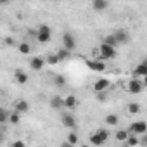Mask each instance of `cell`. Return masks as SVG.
Returning <instances> with one entry per match:
<instances>
[{
    "label": "cell",
    "instance_id": "obj_21",
    "mask_svg": "<svg viewBox=\"0 0 147 147\" xmlns=\"http://www.w3.org/2000/svg\"><path fill=\"white\" fill-rule=\"evenodd\" d=\"M125 145H140V138L135 137V133H130L128 138L125 140Z\"/></svg>",
    "mask_w": 147,
    "mask_h": 147
},
{
    "label": "cell",
    "instance_id": "obj_20",
    "mask_svg": "<svg viewBox=\"0 0 147 147\" xmlns=\"http://www.w3.org/2000/svg\"><path fill=\"white\" fill-rule=\"evenodd\" d=\"M18 50H19V54L28 55V54L31 52V45H30V43H26V42H23V43H19V45H18Z\"/></svg>",
    "mask_w": 147,
    "mask_h": 147
},
{
    "label": "cell",
    "instance_id": "obj_23",
    "mask_svg": "<svg viewBox=\"0 0 147 147\" xmlns=\"http://www.w3.org/2000/svg\"><path fill=\"white\" fill-rule=\"evenodd\" d=\"M57 55H59V59L61 61H66V59H69L71 57V50H67V49H61V50H57Z\"/></svg>",
    "mask_w": 147,
    "mask_h": 147
},
{
    "label": "cell",
    "instance_id": "obj_29",
    "mask_svg": "<svg viewBox=\"0 0 147 147\" xmlns=\"http://www.w3.org/2000/svg\"><path fill=\"white\" fill-rule=\"evenodd\" d=\"M9 113L5 111V109H2V111H0V123H5V121H9Z\"/></svg>",
    "mask_w": 147,
    "mask_h": 147
},
{
    "label": "cell",
    "instance_id": "obj_9",
    "mask_svg": "<svg viewBox=\"0 0 147 147\" xmlns=\"http://www.w3.org/2000/svg\"><path fill=\"white\" fill-rule=\"evenodd\" d=\"M111 87V82L107 80V78H99L95 83H94V90L95 92H104V90H107Z\"/></svg>",
    "mask_w": 147,
    "mask_h": 147
},
{
    "label": "cell",
    "instance_id": "obj_24",
    "mask_svg": "<svg viewBox=\"0 0 147 147\" xmlns=\"http://www.w3.org/2000/svg\"><path fill=\"white\" fill-rule=\"evenodd\" d=\"M118 121H119V118H118L116 114H107V116H106V125H109V126L118 125Z\"/></svg>",
    "mask_w": 147,
    "mask_h": 147
},
{
    "label": "cell",
    "instance_id": "obj_13",
    "mask_svg": "<svg viewBox=\"0 0 147 147\" xmlns=\"http://www.w3.org/2000/svg\"><path fill=\"white\" fill-rule=\"evenodd\" d=\"M14 78H16V82H18L19 85H26V83H28V75H26L24 71H21V69L14 71Z\"/></svg>",
    "mask_w": 147,
    "mask_h": 147
},
{
    "label": "cell",
    "instance_id": "obj_28",
    "mask_svg": "<svg viewBox=\"0 0 147 147\" xmlns=\"http://www.w3.org/2000/svg\"><path fill=\"white\" fill-rule=\"evenodd\" d=\"M54 83H55L57 87H64V85H66V80H64V76H62V75H57V76H55V80H54Z\"/></svg>",
    "mask_w": 147,
    "mask_h": 147
},
{
    "label": "cell",
    "instance_id": "obj_22",
    "mask_svg": "<svg viewBox=\"0 0 147 147\" xmlns=\"http://www.w3.org/2000/svg\"><path fill=\"white\" fill-rule=\"evenodd\" d=\"M104 43H107V45H113V47H118L119 45V42L116 40V36H114V33L113 35H107V36H104V40H102Z\"/></svg>",
    "mask_w": 147,
    "mask_h": 147
},
{
    "label": "cell",
    "instance_id": "obj_16",
    "mask_svg": "<svg viewBox=\"0 0 147 147\" xmlns=\"http://www.w3.org/2000/svg\"><path fill=\"white\" fill-rule=\"evenodd\" d=\"M76 104H78V100H76L75 95H67V97H64V107H67V109H75Z\"/></svg>",
    "mask_w": 147,
    "mask_h": 147
},
{
    "label": "cell",
    "instance_id": "obj_15",
    "mask_svg": "<svg viewBox=\"0 0 147 147\" xmlns=\"http://www.w3.org/2000/svg\"><path fill=\"white\" fill-rule=\"evenodd\" d=\"M50 107H52V109H61V107H64V99L59 97V95H54V97L50 99Z\"/></svg>",
    "mask_w": 147,
    "mask_h": 147
},
{
    "label": "cell",
    "instance_id": "obj_19",
    "mask_svg": "<svg viewBox=\"0 0 147 147\" xmlns=\"http://www.w3.org/2000/svg\"><path fill=\"white\" fill-rule=\"evenodd\" d=\"M128 135H130V130H118V131L114 133V137H116L118 142H125V140L128 138Z\"/></svg>",
    "mask_w": 147,
    "mask_h": 147
},
{
    "label": "cell",
    "instance_id": "obj_26",
    "mask_svg": "<svg viewBox=\"0 0 147 147\" xmlns=\"http://www.w3.org/2000/svg\"><path fill=\"white\" fill-rule=\"evenodd\" d=\"M19 114H21V113H18V111H16V113H11L9 121H11L12 125H18V123H19V119H21V116H19Z\"/></svg>",
    "mask_w": 147,
    "mask_h": 147
},
{
    "label": "cell",
    "instance_id": "obj_33",
    "mask_svg": "<svg viewBox=\"0 0 147 147\" xmlns=\"http://www.w3.org/2000/svg\"><path fill=\"white\" fill-rule=\"evenodd\" d=\"M5 45H14V40L12 38H5Z\"/></svg>",
    "mask_w": 147,
    "mask_h": 147
},
{
    "label": "cell",
    "instance_id": "obj_5",
    "mask_svg": "<svg viewBox=\"0 0 147 147\" xmlns=\"http://www.w3.org/2000/svg\"><path fill=\"white\" fill-rule=\"evenodd\" d=\"M130 133H135V135H144L147 131V123L145 121H135L130 125Z\"/></svg>",
    "mask_w": 147,
    "mask_h": 147
},
{
    "label": "cell",
    "instance_id": "obj_7",
    "mask_svg": "<svg viewBox=\"0 0 147 147\" xmlns=\"http://www.w3.org/2000/svg\"><path fill=\"white\" fill-rule=\"evenodd\" d=\"M45 64H47V59H43V57H33L30 61V67L33 71H42Z\"/></svg>",
    "mask_w": 147,
    "mask_h": 147
},
{
    "label": "cell",
    "instance_id": "obj_30",
    "mask_svg": "<svg viewBox=\"0 0 147 147\" xmlns=\"http://www.w3.org/2000/svg\"><path fill=\"white\" fill-rule=\"evenodd\" d=\"M95 97H97V100H100V102L107 100V94H106V90H104V92H95Z\"/></svg>",
    "mask_w": 147,
    "mask_h": 147
},
{
    "label": "cell",
    "instance_id": "obj_2",
    "mask_svg": "<svg viewBox=\"0 0 147 147\" xmlns=\"http://www.w3.org/2000/svg\"><path fill=\"white\" fill-rule=\"evenodd\" d=\"M107 138H109V131H107V130H97L95 133L90 135V144H94V145H102V144L107 142Z\"/></svg>",
    "mask_w": 147,
    "mask_h": 147
},
{
    "label": "cell",
    "instance_id": "obj_18",
    "mask_svg": "<svg viewBox=\"0 0 147 147\" xmlns=\"http://www.w3.org/2000/svg\"><path fill=\"white\" fill-rule=\"evenodd\" d=\"M114 36H116V40L119 42V45H121V43H126V42L130 40V38H128V33L123 31V30H118V31L114 33Z\"/></svg>",
    "mask_w": 147,
    "mask_h": 147
},
{
    "label": "cell",
    "instance_id": "obj_11",
    "mask_svg": "<svg viewBox=\"0 0 147 147\" xmlns=\"http://www.w3.org/2000/svg\"><path fill=\"white\" fill-rule=\"evenodd\" d=\"M92 7L97 12H104L109 7V0H92Z\"/></svg>",
    "mask_w": 147,
    "mask_h": 147
},
{
    "label": "cell",
    "instance_id": "obj_32",
    "mask_svg": "<svg viewBox=\"0 0 147 147\" xmlns=\"http://www.w3.org/2000/svg\"><path fill=\"white\" fill-rule=\"evenodd\" d=\"M140 145H147V131L144 133V137L140 138Z\"/></svg>",
    "mask_w": 147,
    "mask_h": 147
},
{
    "label": "cell",
    "instance_id": "obj_3",
    "mask_svg": "<svg viewBox=\"0 0 147 147\" xmlns=\"http://www.w3.org/2000/svg\"><path fill=\"white\" fill-rule=\"evenodd\" d=\"M50 36H52V30H50L47 24H42V26L38 28L36 40H38L40 43H47V42H50Z\"/></svg>",
    "mask_w": 147,
    "mask_h": 147
},
{
    "label": "cell",
    "instance_id": "obj_6",
    "mask_svg": "<svg viewBox=\"0 0 147 147\" xmlns=\"http://www.w3.org/2000/svg\"><path fill=\"white\" fill-rule=\"evenodd\" d=\"M62 47L67 49V50H75V49H76V40H75V36L69 35V33H64V35H62Z\"/></svg>",
    "mask_w": 147,
    "mask_h": 147
},
{
    "label": "cell",
    "instance_id": "obj_4",
    "mask_svg": "<svg viewBox=\"0 0 147 147\" xmlns=\"http://www.w3.org/2000/svg\"><path fill=\"white\" fill-rule=\"evenodd\" d=\"M142 90H144V82H140V78L133 76L128 82V92L133 94V95H138V94H142Z\"/></svg>",
    "mask_w": 147,
    "mask_h": 147
},
{
    "label": "cell",
    "instance_id": "obj_12",
    "mask_svg": "<svg viewBox=\"0 0 147 147\" xmlns=\"http://www.w3.org/2000/svg\"><path fill=\"white\" fill-rule=\"evenodd\" d=\"M14 111H18V113H28V111H30V104H28L26 100L19 99V100L14 102Z\"/></svg>",
    "mask_w": 147,
    "mask_h": 147
},
{
    "label": "cell",
    "instance_id": "obj_1",
    "mask_svg": "<svg viewBox=\"0 0 147 147\" xmlns=\"http://www.w3.org/2000/svg\"><path fill=\"white\" fill-rule=\"evenodd\" d=\"M116 47H113V45H107V43H100V47H99V55H100V59L102 61H107V59H114L116 57V50H114Z\"/></svg>",
    "mask_w": 147,
    "mask_h": 147
},
{
    "label": "cell",
    "instance_id": "obj_14",
    "mask_svg": "<svg viewBox=\"0 0 147 147\" xmlns=\"http://www.w3.org/2000/svg\"><path fill=\"white\" fill-rule=\"evenodd\" d=\"M61 119H62V125H64L66 128H69V130H73V128L76 126V121H75V118H73L71 114H64Z\"/></svg>",
    "mask_w": 147,
    "mask_h": 147
},
{
    "label": "cell",
    "instance_id": "obj_27",
    "mask_svg": "<svg viewBox=\"0 0 147 147\" xmlns=\"http://www.w3.org/2000/svg\"><path fill=\"white\" fill-rule=\"evenodd\" d=\"M67 144L69 145H76L78 144V135L76 133H69L67 135Z\"/></svg>",
    "mask_w": 147,
    "mask_h": 147
},
{
    "label": "cell",
    "instance_id": "obj_34",
    "mask_svg": "<svg viewBox=\"0 0 147 147\" xmlns=\"http://www.w3.org/2000/svg\"><path fill=\"white\" fill-rule=\"evenodd\" d=\"M0 4H2V5H5V4H9V0H0Z\"/></svg>",
    "mask_w": 147,
    "mask_h": 147
},
{
    "label": "cell",
    "instance_id": "obj_25",
    "mask_svg": "<svg viewBox=\"0 0 147 147\" xmlns=\"http://www.w3.org/2000/svg\"><path fill=\"white\" fill-rule=\"evenodd\" d=\"M47 59V64H59L61 62V59H59V55H57V52L55 54H50L49 57H45Z\"/></svg>",
    "mask_w": 147,
    "mask_h": 147
},
{
    "label": "cell",
    "instance_id": "obj_31",
    "mask_svg": "<svg viewBox=\"0 0 147 147\" xmlns=\"http://www.w3.org/2000/svg\"><path fill=\"white\" fill-rule=\"evenodd\" d=\"M12 147H24V142H23V140H16V142L12 144Z\"/></svg>",
    "mask_w": 147,
    "mask_h": 147
},
{
    "label": "cell",
    "instance_id": "obj_17",
    "mask_svg": "<svg viewBox=\"0 0 147 147\" xmlns=\"http://www.w3.org/2000/svg\"><path fill=\"white\" fill-rule=\"evenodd\" d=\"M126 113L131 114V116L138 114V113H140V104H138V102H130V104L126 106Z\"/></svg>",
    "mask_w": 147,
    "mask_h": 147
},
{
    "label": "cell",
    "instance_id": "obj_8",
    "mask_svg": "<svg viewBox=\"0 0 147 147\" xmlns=\"http://www.w3.org/2000/svg\"><path fill=\"white\" fill-rule=\"evenodd\" d=\"M87 64H88L90 69H94V71H97V73H102V71H106V67H107L104 61H97V59H94V61H87Z\"/></svg>",
    "mask_w": 147,
    "mask_h": 147
},
{
    "label": "cell",
    "instance_id": "obj_10",
    "mask_svg": "<svg viewBox=\"0 0 147 147\" xmlns=\"http://www.w3.org/2000/svg\"><path fill=\"white\" fill-rule=\"evenodd\" d=\"M133 76H135V78H144V76H147V61L140 62V64L133 69Z\"/></svg>",
    "mask_w": 147,
    "mask_h": 147
},
{
    "label": "cell",
    "instance_id": "obj_35",
    "mask_svg": "<svg viewBox=\"0 0 147 147\" xmlns=\"http://www.w3.org/2000/svg\"><path fill=\"white\" fill-rule=\"evenodd\" d=\"M142 82H144V87H147V76H144V80H142Z\"/></svg>",
    "mask_w": 147,
    "mask_h": 147
}]
</instances>
